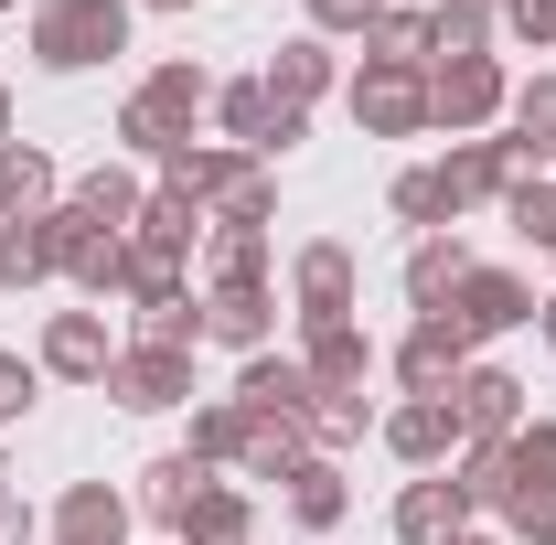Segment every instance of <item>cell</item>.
<instances>
[{
  "mask_svg": "<svg viewBox=\"0 0 556 545\" xmlns=\"http://www.w3.org/2000/svg\"><path fill=\"white\" fill-rule=\"evenodd\" d=\"M118 43H129V11H118V0H43V11H33V54L54 75L108 65Z\"/></svg>",
  "mask_w": 556,
  "mask_h": 545,
  "instance_id": "6da1fadb",
  "label": "cell"
},
{
  "mask_svg": "<svg viewBox=\"0 0 556 545\" xmlns=\"http://www.w3.org/2000/svg\"><path fill=\"white\" fill-rule=\"evenodd\" d=\"M450 332H460V353L492 332H514V321H535V300H525V278H503V268H471L460 289H450V310H439Z\"/></svg>",
  "mask_w": 556,
  "mask_h": 545,
  "instance_id": "7a4b0ae2",
  "label": "cell"
},
{
  "mask_svg": "<svg viewBox=\"0 0 556 545\" xmlns=\"http://www.w3.org/2000/svg\"><path fill=\"white\" fill-rule=\"evenodd\" d=\"M353 118L386 129V139H407L417 118H428V75H417V65H364V75H353Z\"/></svg>",
  "mask_w": 556,
  "mask_h": 545,
  "instance_id": "3957f363",
  "label": "cell"
},
{
  "mask_svg": "<svg viewBox=\"0 0 556 545\" xmlns=\"http://www.w3.org/2000/svg\"><path fill=\"white\" fill-rule=\"evenodd\" d=\"M492 107H503V75H492V54H460V65L428 75V118H450V129H482Z\"/></svg>",
  "mask_w": 556,
  "mask_h": 545,
  "instance_id": "277c9868",
  "label": "cell"
},
{
  "mask_svg": "<svg viewBox=\"0 0 556 545\" xmlns=\"http://www.w3.org/2000/svg\"><path fill=\"white\" fill-rule=\"evenodd\" d=\"M108 385H118L129 407H182V396H193V364H182L172 342H139V353L108 364Z\"/></svg>",
  "mask_w": 556,
  "mask_h": 545,
  "instance_id": "5b68a950",
  "label": "cell"
},
{
  "mask_svg": "<svg viewBox=\"0 0 556 545\" xmlns=\"http://www.w3.org/2000/svg\"><path fill=\"white\" fill-rule=\"evenodd\" d=\"M311 396H321V385H311V364H268V353H257V364H247V385H236V407H247V417H278V428H300Z\"/></svg>",
  "mask_w": 556,
  "mask_h": 545,
  "instance_id": "8992f818",
  "label": "cell"
},
{
  "mask_svg": "<svg viewBox=\"0 0 556 545\" xmlns=\"http://www.w3.org/2000/svg\"><path fill=\"white\" fill-rule=\"evenodd\" d=\"M54 545H129V503L108 481H75L65 503H54Z\"/></svg>",
  "mask_w": 556,
  "mask_h": 545,
  "instance_id": "52a82bcc",
  "label": "cell"
},
{
  "mask_svg": "<svg viewBox=\"0 0 556 545\" xmlns=\"http://www.w3.org/2000/svg\"><path fill=\"white\" fill-rule=\"evenodd\" d=\"M514 396H525V385H514V375H492V364H460V385H450L460 428H482V439H514V428H525Z\"/></svg>",
  "mask_w": 556,
  "mask_h": 545,
  "instance_id": "ba28073f",
  "label": "cell"
},
{
  "mask_svg": "<svg viewBox=\"0 0 556 545\" xmlns=\"http://www.w3.org/2000/svg\"><path fill=\"white\" fill-rule=\"evenodd\" d=\"M65 268V214H33V225H0V278L33 289V278Z\"/></svg>",
  "mask_w": 556,
  "mask_h": 545,
  "instance_id": "9c48e42d",
  "label": "cell"
},
{
  "mask_svg": "<svg viewBox=\"0 0 556 545\" xmlns=\"http://www.w3.org/2000/svg\"><path fill=\"white\" fill-rule=\"evenodd\" d=\"M460 514H471L460 481H417L407 503H396V535H407V545H460Z\"/></svg>",
  "mask_w": 556,
  "mask_h": 545,
  "instance_id": "30bf717a",
  "label": "cell"
},
{
  "mask_svg": "<svg viewBox=\"0 0 556 545\" xmlns=\"http://www.w3.org/2000/svg\"><path fill=\"white\" fill-rule=\"evenodd\" d=\"M364 364H375V353H364L353 321H311V385H321V396H364Z\"/></svg>",
  "mask_w": 556,
  "mask_h": 545,
  "instance_id": "8fae6325",
  "label": "cell"
},
{
  "mask_svg": "<svg viewBox=\"0 0 556 545\" xmlns=\"http://www.w3.org/2000/svg\"><path fill=\"white\" fill-rule=\"evenodd\" d=\"M439 182H450V214H460V204H492V193H514V150H503V139H471V150H450Z\"/></svg>",
  "mask_w": 556,
  "mask_h": 545,
  "instance_id": "7c38bea8",
  "label": "cell"
},
{
  "mask_svg": "<svg viewBox=\"0 0 556 545\" xmlns=\"http://www.w3.org/2000/svg\"><path fill=\"white\" fill-rule=\"evenodd\" d=\"M353 310V257L343 246H311L300 257V321H343Z\"/></svg>",
  "mask_w": 556,
  "mask_h": 545,
  "instance_id": "4fadbf2b",
  "label": "cell"
},
{
  "mask_svg": "<svg viewBox=\"0 0 556 545\" xmlns=\"http://www.w3.org/2000/svg\"><path fill=\"white\" fill-rule=\"evenodd\" d=\"M225 129L247 150H278V139H300V107H278L268 86H225Z\"/></svg>",
  "mask_w": 556,
  "mask_h": 545,
  "instance_id": "5bb4252c",
  "label": "cell"
},
{
  "mask_svg": "<svg viewBox=\"0 0 556 545\" xmlns=\"http://www.w3.org/2000/svg\"><path fill=\"white\" fill-rule=\"evenodd\" d=\"M43 364H54V375H108V364H118V353H108V321H97V310H65V321L43 332Z\"/></svg>",
  "mask_w": 556,
  "mask_h": 545,
  "instance_id": "9a60e30c",
  "label": "cell"
},
{
  "mask_svg": "<svg viewBox=\"0 0 556 545\" xmlns=\"http://www.w3.org/2000/svg\"><path fill=\"white\" fill-rule=\"evenodd\" d=\"M386 439H396L407 460H439V449L460 439V407H450V396H407V407L386 417Z\"/></svg>",
  "mask_w": 556,
  "mask_h": 545,
  "instance_id": "2e32d148",
  "label": "cell"
},
{
  "mask_svg": "<svg viewBox=\"0 0 556 545\" xmlns=\"http://www.w3.org/2000/svg\"><path fill=\"white\" fill-rule=\"evenodd\" d=\"M54 204V161L43 150H0V225H33Z\"/></svg>",
  "mask_w": 556,
  "mask_h": 545,
  "instance_id": "e0dca14e",
  "label": "cell"
},
{
  "mask_svg": "<svg viewBox=\"0 0 556 545\" xmlns=\"http://www.w3.org/2000/svg\"><path fill=\"white\" fill-rule=\"evenodd\" d=\"M396 375H407L417 396H450V385H460V332H450V321H428V332L396 353Z\"/></svg>",
  "mask_w": 556,
  "mask_h": 545,
  "instance_id": "ac0fdd59",
  "label": "cell"
},
{
  "mask_svg": "<svg viewBox=\"0 0 556 545\" xmlns=\"http://www.w3.org/2000/svg\"><path fill=\"white\" fill-rule=\"evenodd\" d=\"M482 33H492V0H439V11H428V54H439V65L482 54Z\"/></svg>",
  "mask_w": 556,
  "mask_h": 545,
  "instance_id": "d6986e66",
  "label": "cell"
},
{
  "mask_svg": "<svg viewBox=\"0 0 556 545\" xmlns=\"http://www.w3.org/2000/svg\"><path fill=\"white\" fill-rule=\"evenodd\" d=\"M204 332L257 353V342H268V289H214V300H204Z\"/></svg>",
  "mask_w": 556,
  "mask_h": 545,
  "instance_id": "ffe728a7",
  "label": "cell"
},
{
  "mask_svg": "<svg viewBox=\"0 0 556 545\" xmlns=\"http://www.w3.org/2000/svg\"><path fill=\"white\" fill-rule=\"evenodd\" d=\"M460 278H471V257H460L450 236H428V246H417V257H407V300H417V310H439V300H450Z\"/></svg>",
  "mask_w": 556,
  "mask_h": 545,
  "instance_id": "44dd1931",
  "label": "cell"
},
{
  "mask_svg": "<svg viewBox=\"0 0 556 545\" xmlns=\"http://www.w3.org/2000/svg\"><path fill=\"white\" fill-rule=\"evenodd\" d=\"M514 129H525V139H503V150H514V172H525V161H546V150H556V75H535V86L514 97Z\"/></svg>",
  "mask_w": 556,
  "mask_h": 545,
  "instance_id": "7402d4cb",
  "label": "cell"
},
{
  "mask_svg": "<svg viewBox=\"0 0 556 545\" xmlns=\"http://www.w3.org/2000/svg\"><path fill=\"white\" fill-rule=\"evenodd\" d=\"M182 535H193V545H247V492L204 481V492H193V514H182Z\"/></svg>",
  "mask_w": 556,
  "mask_h": 545,
  "instance_id": "603a6c76",
  "label": "cell"
},
{
  "mask_svg": "<svg viewBox=\"0 0 556 545\" xmlns=\"http://www.w3.org/2000/svg\"><path fill=\"white\" fill-rule=\"evenodd\" d=\"M321 86H332V54H321V43H289V54L268 65V97H278V107H311Z\"/></svg>",
  "mask_w": 556,
  "mask_h": 545,
  "instance_id": "cb8c5ba5",
  "label": "cell"
},
{
  "mask_svg": "<svg viewBox=\"0 0 556 545\" xmlns=\"http://www.w3.org/2000/svg\"><path fill=\"white\" fill-rule=\"evenodd\" d=\"M75 214H86L97 236H129V225H139V182H129V172H97V182L75 193Z\"/></svg>",
  "mask_w": 556,
  "mask_h": 545,
  "instance_id": "d4e9b609",
  "label": "cell"
},
{
  "mask_svg": "<svg viewBox=\"0 0 556 545\" xmlns=\"http://www.w3.org/2000/svg\"><path fill=\"white\" fill-rule=\"evenodd\" d=\"M289 514H300V524H332V514H343V471H332V460H300V471H289Z\"/></svg>",
  "mask_w": 556,
  "mask_h": 545,
  "instance_id": "484cf974",
  "label": "cell"
},
{
  "mask_svg": "<svg viewBox=\"0 0 556 545\" xmlns=\"http://www.w3.org/2000/svg\"><path fill=\"white\" fill-rule=\"evenodd\" d=\"M364 43H375V65H417V54H428V22H417V11H375Z\"/></svg>",
  "mask_w": 556,
  "mask_h": 545,
  "instance_id": "4316f807",
  "label": "cell"
},
{
  "mask_svg": "<svg viewBox=\"0 0 556 545\" xmlns=\"http://www.w3.org/2000/svg\"><path fill=\"white\" fill-rule=\"evenodd\" d=\"M193 492H204V460H161V471H150V514H161V524H182V514H193Z\"/></svg>",
  "mask_w": 556,
  "mask_h": 545,
  "instance_id": "83f0119b",
  "label": "cell"
},
{
  "mask_svg": "<svg viewBox=\"0 0 556 545\" xmlns=\"http://www.w3.org/2000/svg\"><path fill=\"white\" fill-rule=\"evenodd\" d=\"M193 460H247V407H204L193 417Z\"/></svg>",
  "mask_w": 556,
  "mask_h": 545,
  "instance_id": "f1b7e54d",
  "label": "cell"
},
{
  "mask_svg": "<svg viewBox=\"0 0 556 545\" xmlns=\"http://www.w3.org/2000/svg\"><path fill=\"white\" fill-rule=\"evenodd\" d=\"M503 204H514V225H525L535 246H556V182H514Z\"/></svg>",
  "mask_w": 556,
  "mask_h": 545,
  "instance_id": "f546056e",
  "label": "cell"
},
{
  "mask_svg": "<svg viewBox=\"0 0 556 545\" xmlns=\"http://www.w3.org/2000/svg\"><path fill=\"white\" fill-rule=\"evenodd\" d=\"M396 214H407V225H439V214H450V182H439V172H407V182H396Z\"/></svg>",
  "mask_w": 556,
  "mask_h": 545,
  "instance_id": "4dcf8cb0",
  "label": "cell"
},
{
  "mask_svg": "<svg viewBox=\"0 0 556 545\" xmlns=\"http://www.w3.org/2000/svg\"><path fill=\"white\" fill-rule=\"evenodd\" d=\"M503 22H514V33L535 43V54H546V43H556V0H503Z\"/></svg>",
  "mask_w": 556,
  "mask_h": 545,
  "instance_id": "1f68e13d",
  "label": "cell"
},
{
  "mask_svg": "<svg viewBox=\"0 0 556 545\" xmlns=\"http://www.w3.org/2000/svg\"><path fill=\"white\" fill-rule=\"evenodd\" d=\"M460 492H471V503H503V449H471V460H460Z\"/></svg>",
  "mask_w": 556,
  "mask_h": 545,
  "instance_id": "d6a6232c",
  "label": "cell"
},
{
  "mask_svg": "<svg viewBox=\"0 0 556 545\" xmlns=\"http://www.w3.org/2000/svg\"><path fill=\"white\" fill-rule=\"evenodd\" d=\"M311 22H321V33H364V22H375V0H311Z\"/></svg>",
  "mask_w": 556,
  "mask_h": 545,
  "instance_id": "836d02e7",
  "label": "cell"
},
{
  "mask_svg": "<svg viewBox=\"0 0 556 545\" xmlns=\"http://www.w3.org/2000/svg\"><path fill=\"white\" fill-rule=\"evenodd\" d=\"M33 407V364H11V353H0V417H22Z\"/></svg>",
  "mask_w": 556,
  "mask_h": 545,
  "instance_id": "e575fe53",
  "label": "cell"
},
{
  "mask_svg": "<svg viewBox=\"0 0 556 545\" xmlns=\"http://www.w3.org/2000/svg\"><path fill=\"white\" fill-rule=\"evenodd\" d=\"M0 150H11V86H0Z\"/></svg>",
  "mask_w": 556,
  "mask_h": 545,
  "instance_id": "d590c367",
  "label": "cell"
},
{
  "mask_svg": "<svg viewBox=\"0 0 556 545\" xmlns=\"http://www.w3.org/2000/svg\"><path fill=\"white\" fill-rule=\"evenodd\" d=\"M525 535H535V545H556V514H546V524H525Z\"/></svg>",
  "mask_w": 556,
  "mask_h": 545,
  "instance_id": "8d00e7d4",
  "label": "cell"
},
{
  "mask_svg": "<svg viewBox=\"0 0 556 545\" xmlns=\"http://www.w3.org/2000/svg\"><path fill=\"white\" fill-rule=\"evenodd\" d=\"M535 321H546V342H556V300H546V310H535Z\"/></svg>",
  "mask_w": 556,
  "mask_h": 545,
  "instance_id": "74e56055",
  "label": "cell"
},
{
  "mask_svg": "<svg viewBox=\"0 0 556 545\" xmlns=\"http://www.w3.org/2000/svg\"><path fill=\"white\" fill-rule=\"evenodd\" d=\"M0 524H11V481H0Z\"/></svg>",
  "mask_w": 556,
  "mask_h": 545,
  "instance_id": "f35d334b",
  "label": "cell"
},
{
  "mask_svg": "<svg viewBox=\"0 0 556 545\" xmlns=\"http://www.w3.org/2000/svg\"><path fill=\"white\" fill-rule=\"evenodd\" d=\"M161 11H182V0H161Z\"/></svg>",
  "mask_w": 556,
  "mask_h": 545,
  "instance_id": "ab89813d",
  "label": "cell"
},
{
  "mask_svg": "<svg viewBox=\"0 0 556 545\" xmlns=\"http://www.w3.org/2000/svg\"><path fill=\"white\" fill-rule=\"evenodd\" d=\"M0 11H11V0H0Z\"/></svg>",
  "mask_w": 556,
  "mask_h": 545,
  "instance_id": "60d3db41",
  "label": "cell"
},
{
  "mask_svg": "<svg viewBox=\"0 0 556 545\" xmlns=\"http://www.w3.org/2000/svg\"><path fill=\"white\" fill-rule=\"evenodd\" d=\"M460 545H471V535H460Z\"/></svg>",
  "mask_w": 556,
  "mask_h": 545,
  "instance_id": "b9f144b4",
  "label": "cell"
}]
</instances>
